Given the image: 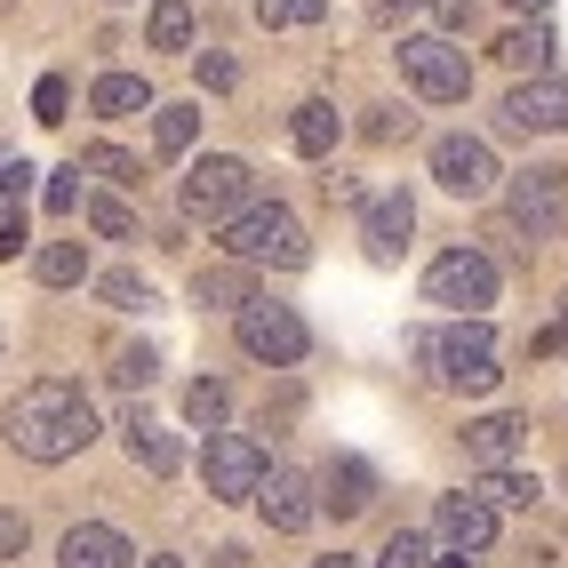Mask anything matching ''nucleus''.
<instances>
[{
  "label": "nucleus",
  "mask_w": 568,
  "mask_h": 568,
  "mask_svg": "<svg viewBox=\"0 0 568 568\" xmlns=\"http://www.w3.org/2000/svg\"><path fill=\"white\" fill-rule=\"evenodd\" d=\"M505 9H520V17H545V9H552V0H505Z\"/></svg>",
  "instance_id": "42"
},
{
  "label": "nucleus",
  "mask_w": 568,
  "mask_h": 568,
  "mask_svg": "<svg viewBox=\"0 0 568 568\" xmlns=\"http://www.w3.org/2000/svg\"><path fill=\"white\" fill-rule=\"evenodd\" d=\"M129 537L121 528H104V520H81V528H64V545H57V568H129Z\"/></svg>",
  "instance_id": "14"
},
{
  "label": "nucleus",
  "mask_w": 568,
  "mask_h": 568,
  "mask_svg": "<svg viewBox=\"0 0 568 568\" xmlns=\"http://www.w3.org/2000/svg\"><path fill=\"white\" fill-rule=\"evenodd\" d=\"M32 176H41L32 161H0V193H9V201H24V193H32Z\"/></svg>",
  "instance_id": "39"
},
{
  "label": "nucleus",
  "mask_w": 568,
  "mask_h": 568,
  "mask_svg": "<svg viewBox=\"0 0 568 568\" xmlns=\"http://www.w3.org/2000/svg\"><path fill=\"white\" fill-rule=\"evenodd\" d=\"M193 72H201V89H216V97L241 81V72H233V57H216V49H209V57H193Z\"/></svg>",
  "instance_id": "36"
},
{
  "label": "nucleus",
  "mask_w": 568,
  "mask_h": 568,
  "mask_svg": "<svg viewBox=\"0 0 568 568\" xmlns=\"http://www.w3.org/2000/svg\"><path fill=\"white\" fill-rule=\"evenodd\" d=\"M497 121L513 136H560L568 129V72H545V81H513L505 104H497Z\"/></svg>",
  "instance_id": "10"
},
{
  "label": "nucleus",
  "mask_w": 568,
  "mask_h": 568,
  "mask_svg": "<svg viewBox=\"0 0 568 568\" xmlns=\"http://www.w3.org/2000/svg\"><path fill=\"white\" fill-rule=\"evenodd\" d=\"M9 448L17 457H32V465H64V457H81V448L97 440V408H89V393L72 385V376H32V385L9 400Z\"/></svg>",
  "instance_id": "1"
},
{
  "label": "nucleus",
  "mask_w": 568,
  "mask_h": 568,
  "mask_svg": "<svg viewBox=\"0 0 568 568\" xmlns=\"http://www.w3.org/2000/svg\"><path fill=\"white\" fill-rule=\"evenodd\" d=\"M408 233H416V201H408V193H376V201H361V241H368L376 264H393V256L408 248Z\"/></svg>",
  "instance_id": "12"
},
{
  "label": "nucleus",
  "mask_w": 568,
  "mask_h": 568,
  "mask_svg": "<svg viewBox=\"0 0 568 568\" xmlns=\"http://www.w3.org/2000/svg\"><path fill=\"white\" fill-rule=\"evenodd\" d=\"M552 328H568V296H560V321H552Z\"/></svg>",
  "instance_id": "46"
},
{
  "label": "nucleus",
  "mask_w": 568,
  "mask_h": 568,
  "mask_svg": "<svg viewBox=\"0 0 568 568\" xmlns=\"http://www.w3.org/2000/svg\"><path fill=\"white\" fill-rule=\"evenodd\" d=\"M328 0H256V24L264 32H288V24H321Z\"/></svg>",
  "instance_id": "30"
},
{
  "label": "nucleus",
  "mask_w": 568,
  "mask_h": 568,
  "mask_svg": "<svg viewBox=\"0 0 568 568\" xmlns=\"http://www.w3.org/2000/svg\"><path fill=\"white\" fill-rule=\"evenodd\" d=\"M24 537H32V528H24V513H0V568H9V560L24 552Z\"/></svg>",
  "instance_id": "37"
},
{
  "label": "nucleus",
  "mask_w": 568,
  "mask_h": 568,
  "mask_svg": "<svg viewBox=\"0 0 568 568\" xmlns=\"http://www.w3.org/2000/svg\"><path fill=\"white\" fill-rule=\"evenodd\" d=\"M313 568H361V560H345V552H328V560H313Z\"/></svg>",
  "instance_id": "43"
},
{
  "label": "nucleus",
  "mask_w": 568,
  "mask_h": 568,
  "mask_svg": "<svg viewBox=\"0 0 568 568\" xmlns=\"http://www.w3.org/2000/svg\"><path fill=\"white\" fill-rule=\"evenodd\" d=\"M72 169H81V176H104V184H136V176H144V161H129L121 144H89Z\"/></svg>",
  "instance_id": "28"
},
{
  "label": "nucleus",
  "mask_w": 568,
  "mask_h": 568,
  "mask_svg": "<svg viewBox=\"0 0 568 568\" xmlns=\"http://www.w3.org/2000/svg\"><path fill=\"white\" fill-rule=\"evenodd\" d=\"M17 248H24V209L9 201V209H0V264H9Z\"/></svg>",
  "instance_id": "38"
},
{
  "label": "nucleus",
  "mask_w": 568,
  "mask_h": 568,
  "mask_svg": "<svg viewBox=\"0 0 568 568\" xmlns=\"http://www.w3.org/2000/svg\"><path fill=\"white\" fill-rule=\"evenodd\" d=\"M144 568H184V560H169V552H161V560H144Z\"/></svg>",
  "instance_id": "45"
},
{
  "label": "nucleus",
  "mask_w": 568,
  "mask_h": 568,
  "mask_svg": "<svg viewBox=\"0 0 568 568\" xmlns=\"http://www.w3.org/2000/svg\"><path fill=\"white\" fill-rule=\"evenodd\" d=\"M552 49H560V41H552V24H545V17L513 24L505 41H497V57H505L513 72H528V81H545V72H552Z\"/></svg>",
  "instance_id": "18"
},
{
  "label": "nucleus",
  "mask_w": 568,
  "mask_h": 568,
  "mask_svg": "<svg viewBox=\"0 0 568 568\" xmlns=\"http://www.w3.org/2000/svg\"><path fill=\"white\" fill-rule=\"evenodd\" d=\"M433 568H473V560H465V552H448V560H433Z\"/></svg>",
  "instance_id": "44"
},
{
  "label": "nucleus",
  "mask_w": 568,
  "mask_h": 568,
  "mask_svg": "<svg viewBox=\"0 0 568 568\" xmlns=\"http://www.w3.org/2000/svg\"><path fill=\"white\" fill-rule=\"evenodd\" d=\"M153 376H161V353L153 345H121V353H112V385H121V393H144Z\"/></svg>",
  "instance_id": "29"
},
{
  "label": "nucleus",
  "mask_w": 568,
  "mask_h": 568,
  "mask_svg": "<svg viewBox=\"0 0 568 568\" xmlns=\"http://www.w3.org/2000/svg\"><path fill=\"white\" fill-rule=\"evenodd\" d=\"M64 104H72V89L57 81V72H49V81L32 89V121H49V129H57V121H64Z\"/></svg>",
  "instance_id": "34"
},
{
  "label": "nucleus",
  "mask_w": 568,
  "mask_h": 568,
  "mask_svg": "<svg viewBox=\"0 0 568 568\" xmlns=\"http://www.w3.org/2000/svg\"><path fill=\"white\" fill-rule=\"evenodd\" d=\"M264 448L248 440V433H209V448H201V480H209V497L216 505H248L256 488H264Z\"/></svg>",
  "instance_id": "8"
},
{
  "label": "nucleus",
  "mask_w": 568,
  "mask_h": 568,
  "mask_svg": "<svg viewBox=\"0 0 568 568\" xmlns=\"http://www.w3.org/2000/svg\"><path fill=\"white\" fill-rule=\"evenodd\" d=\"M425 305H448L457 321H480L488 305H497V256H480V248H448V256H433Z\"/></svg>",
  "instance_id": "4"
},
{
  "label": "nucleus",
  "mask_w": 568,
  "mask_h": 568,
  "mask_svg": "<svg viewBox=\"0 0 568 568\" xmlns=\"http://www.w3.org/2000/svg\"><path fill=\"white\" fill-rule=\"evenodd\" d=\"M433 176H440V193H457V201H488L505 169L488 153V136H440L433 144Z\"/></svg>",
  "instance_id": "11"
},
{
  "label": "nucleus",
  "mask_w": 568,
  "mask_h": 568,
  "mask_svg": "<svg viewBox=\"0 0 568 568\" xmlns=\"http://www.w3.org/2000/svg\"><path fill=\"white\" fill-rule=\"evenodd\" d=\"M193 305H209V313H241V305H256V264H201L193 273Z\"/></svg>",
  "instance_id": "16"
},
{
  "label": "nucleus",
  "mask_w": 568,
  "mask_h": 568,
  "mask_svg": "<svg viewBox=\"0 0 568 568\" xmlns=\"http://www.w3.org/2000/svg\"><path fill=\"white\" fill-rule=\"evenodd\" d=\"M233 328H241V353H248V361H264V368H296V361L313 353V328L296 321L288 305H264V296L233 313Z\"/></svg>",
  "instance_id": "6"
},
{
  "label": "nucleus",
  "mask_w": 568,
  "mask_h": 568,
  "mask_svg": "<svg viewBox=\"0 0 568 568\" xmlns=\"http://www.w3.org/2000/svg\"><path fill=\"white\" fill-rule=\"evenodd\" d=\"M89 104L104 112V121H129V112H144V104H153V89H144V72H97Z\"/></svg>",
  "instance_id": "22"
},
{
  "label": "nucleus",
  "mask_w": 568,
  "mask_h": 568,
  "mask_svg": "<svg viewBox=\"0 0 568 568\" xmlns=\"http://www.w3.org/2000/svg\"><path fill=\"white\" fill-rule=\"evenodd\" d=\"M336 129H345V121H336V104H328V97H305V104L288 112V144H296L305 161H321V153H328Z\"/></svg>",
  "instance_id": "21"
},
{
  "label": "nucleus",
  "mask_w": 568,
  "mask_h": 568,
  "mask_svg": "<svg viewBox=\"0 0 568 568\" xmlns=\"http://www.w3.org/2000/svg\"><path fill=\"white\" fill-rule=\"evenodd\" d=\"M433 528H440V537L457 545V552H480L488 537H497V513H488L473 488H457V497H440V505H433Z\"/></svg>",
  "instance_id": "15"
},
{
  "label": "nucleus",
  "mask_w": 568,
  "mask_h": 568,
  "mask_svg": "<svg viewBox=\"0 0 568 568\" xmlns=\"http://www.w3.org/2000/svg\"><path fill=\"white\" fill-rule=\"evenodd\" d=\"M41 201H49L57 216H72V209H81V169H57V176H49V193H41Z\"/></svg>",
  "instance_id": "35"
},
{
  "label": "nucleus",
  "mask_w": 568,
  "mask_h": 568,
  "mask_svg": "<svg viewBox=\"0 0 568 568\" xmlns=\"http://www.w3.org/2000/svg\"><path fill=\"white\" fill-rule=\"evenodd\" d=\"M121 440H129V457L153 473V480H169V473L184 465V457H176V440H169V433H153V416H144V408H129V416H121Z\"/></svg>",
  "instance_id": "20"
},
{
  "label": "nucleus",
  "mask_w": 568,
  "mask_h": 568,
  "mask_svg": "<svg viewBox=\"0 0 568 568\" xmlns=\"http://www.w3.org/2000/svg\"><path fill=\"white\" fill-rule=\"evenodd\" d=\"M32 281H41V288H81V281H89L81 241H49V248H32Z\"/></svg>",
  "instance_id": "23"
},
{
  "label": "nucleus",
  "mask_w": 568,
  "mask_h": 568,
  "mask_svg": "<svg viewBox=\"0 0 568 568\" xmlns=\"http://www.w3.org/2000/svg\"><path fill=\"white\" fill-rule=\"evenodd\" d=\"M209 568H248V552H241V545H224V552H216Z\"/></svg>",
  "instance_id": "41"
},
{
  "label": "nucleus",
  "mask_w": 568,
  "mask_h": 568,
  "mask_svg": "<svg viewBox=\"0 0 568 568\" xmlns=\"http://www.w3.org/2000/svg\"><path fill=\"white\" fill-rule=\"evenodd\" d=\"M505 216H513V233L520 241H552L560 224H568V169H520L513 176V193H505Z\"/></svg>",
  "instance_id": "7"
},
{
  "label": "nucleus",
  "mask_w": 568,
  "mask_h": 568,
  "mask_svg": "<svg viewBox=\"0 0 568 568\" xmlns=\"http://www.w3.org/2000/svg\"><path fill=\"white\" fill-rule=\"evenodd\" d=\"M153 49H193V0H153Z\"/></svg>",
  "instance_id": "26"
},
{
  "label": "nucleus",
  "mask_w": 568,
  "mask_h": 568,
  "mask_svg": "<svg viewBox=\"0 0 568 568\" xmlns=\"http://www.w3.org/2000/svg\"><path fill=\"white\" fill-rule=\"evenodd\" d=\"M321 488H328V513H368L376 505V473L361 465V457H328V473H321Z\"/></svg>",
  "instance_id": "19"
},
{
  "label": "nucleus",
  "mask_w": 568,
  "mask_h": 568,
  "mask_svg": "<svg viewBox=\"0 0 568 568\" xmlns=\"http://www.w3.org/2000/svg\"><path fill=\"white\" fill-rule=\"evenodd\" d=\"M256 505H264V520H273L281 537H305V528H313V513H321V497H313V480H296V473H264V488H256Z\"/></svg>",
  "instance_id": "13"
},
{
  "label": "nucleus",
  "mask_w": 568,
  "mask_h": 568,
  "mask_svg": "<svg viewBox=\"0 0 568 568\" xmlns=\"http://www.w3.org/2000/svg\"><path fill=\"white\" fill-rule=\"evenodd\" d=\"M473 497H480L488 513H520V505H537V480H528V473H513V465H505V473H488V480L473 488Z\"/></svg>",
  "instance_id": "25"
},
{
  "label": "nucleus",
  "mask_w": 568,
  "mask_h": 568,
  "mask_svg": "<svg viewBox=\"0 0 568 568\" xmlns=\"http://www.w3.org/2000/svg\"><path fill=\"white\" fill-rule=\"evenodd\" d=\"M416 361H433L440 385L457 393H497V336H488V321H448V328H425L416 336Z\"/></svg>",
  "instance_id": "3"
},
{
  "label": "nucleus",
  "mask_w": 568,
  "mask_h": 568,
  "mask_svg": "<svg viewBox=\"0 0 568 568\" xmlns=\"http://www.w3.org/2000/svg\"><path fill=\"white\" fill-rule=\"evenodd\" d=\"M376 568H433V545L416 537V528H393L385 552H376Z\"/></svg>",
  "instance_id": "32"
},
{
  "label": "nucleus",
  "mask_w": 568,
  "mask_h": 568,
  "mask_svg": "<svg viewBox=\"0 0 568 568\" xmlns=\"http://www.w3.org/2000/svg\"><path fill=\"white\" fill-rule=\"evenodd\" d=\"M89 224H97L104 241H136V216H129L121 201H112V193H97V201H89Z\"/></svg>",
  "instance_id": "33"
},
{
  "label": "nucleus",
  "mask_w": 568,
  "mask_h": 568,
  "mask_svg": "<svg viewBox=\"0 0 568 568\" xmlns=\"http://www.w3.org/2000/svg\"><path fill=\"white\" fill-rule=\"evenodd\" d=\"M193 136H201V112H193V104H153V153H161V161L193 153Z\"/></svg>",
  "instance_id": "24"
},
{
  "label": "nucleus",
  "mask_w": 568,
  "mask_h": 568,
  "mask_svg": "<svg viewBox=\"0 0 568 568\" xmlns=\"http://www.w3.org/2000/svg\"><path fill=\"white\" fill-rule=\"evenodd\" d=\"M248 201H256V176H248V161H233V153H209V161H193V169H184V209H193V216L224 224V216H241Z\"/></svg>",
  "instance_id": "9"
},
{
  "label": "nucleus",
  "mask_w": 568,
  "mask_h": 568,
  "mask_svg": "<svg viewBox=\"0 0 568 568\" xmlns=\"http://www.w3.org/2000/svg\"><path fill=\"white\" fill-rule=\"evenodd\" d=\"M184 416H193L201 433H224V416H233V393H224L216 376H201V385L184 393Z\"/></svg>",
  "instance_id": "27"
},
{
  "label": "nucleus",
  "mask_w": 568,
  "mask_h": 568,
  "mask_svg": "<svg viewBox=\"0 0 568 568\" xmlns=\"http://www.w3.org/2000/svg\"><path fill=\"white\" fill-rule=\"evenodd\" d=\"M416 129V112H376V121H368V136H408Z\"/></svg>",
  "instance_id": "40"
},
{
  "label": "nucleus",
  "mask_w": 568,
  "mask_h": 568,
  "mask_svg": "<svg viewBox=\"0 0 568 568\" xmlns=\"http://www.w3.org/2000/svg\"><path fill=\"white\" fill-rule=\"evenodd\" d=\"M400 72H408V89L425 97V104H465V97H473L465 49L440 41V32H408V41H400Z\"/></svg>",
  "instance_id": "5"
},
{
  "label": "nucleus",
  "mask_w": 568,
  "mask_h": 568,
  "mask_svg": "<svg viewBox=\"0 0 568 568\" xmlns=\"http://www.w3.org/2000/svg\"><path fill=\"white\" fill-rule=\"evenodd\" d=\"M520 440H528V416H473V425H465V448L488 473H505L520 457Z\"/></svg>",
  "instance_id": "17"
},
{
  "label": "nucleus",
  "mask_w": 568,
  "mask_h": 568,
  "mask_svg": "<svg viewBox=\"0 0 568 568\" xmlns=\"http://www.w3.org/2000/svg\"><path fill=\"white\" fill-rule=\"evenodd\" d=\"M97 296H104L112 313H153V281H136V273H104Z\"/></svg>",
  "instance_id": "31"
},
{
  "label": "nucleus",
  "mask_w": 568,
  "mask_h": 568,
  "mask_svg": "<svg viewBox=\"0 0 568 568\" xmlns=\"http://www.w3.org/2000/svg\"><path fill=\"white\" fill-rule=\"evenodd\" d=\"M224 256L233 264H281V273H296V264L313 256L305 224H296L288 201H248L241 216H224Z\"/></svg>",
  "instance_id": "2"
}]
</instances>
